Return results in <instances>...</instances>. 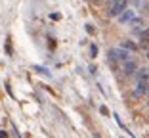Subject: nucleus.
I'll return each instance as SVG.
<instances>
[{"mask_svg": "<svg viewBox=\"0 0 149 138\" xmlns=\"http://www.w3.org/2000/svg\"><path fill=\"white\" fill-rule=\"evenodd\" d=\"M128 60H132L130 58V52L128 50H124V48H111L109 50V62L113 63V62H128Z\"/></svg>", "mask_w": 149, "mask_h": 138, "instance_id": "f257e3e1", "label": "nucleus"}, {"mask_svg": "<svg viewBox=\"0 0 149 138\" xmlns=\"http://www.w3.org/2000/svg\"><path fill=\"white\" fill-rule=\"evenodd\" d=\"M126 4H128V0H111L109 15H111V18H118V15L126 10Z\"/></svg>", "mask_w": 149, "mask_h": 138, "instance_id": "f03ea898", "label": "nucleus"}, {"mask_svg": "<svg viewBox=\"0 0 149 138\" xmlns=\"http://www.w3.org/2000/svg\"><path fill=\"white\" fill-rule=\"evenodd\" d=\"M149 92V77L145 73H141L140 81H138V88H136V96H141V94Z\"/></svg>", "mask_w": 149, "mask_h": 138, "instance_id": "7ed1b4c3", "label": "nucleus"}, {"mask_svg": "<svg viewBox=\"0 0 149 138\" xmlns=\"http://www.w3.org/2000/svg\"><path fill=\"white\" fill-rule=\"evenodd\" d=\"M134 71H138V62L128 60V62L123 63V73H124V75H132Z\"/></svg>", "mask_w": 149, "mask_h": 138, "instance_id": "20e7f679", "label": "nucleus"}, {"mask_svg": "<svg viewBox=\"0 0 149 138\" xmlns=\"http://www.w3.org/2000/svg\"><path fill=\"white\" fill-rule=\"evenodd\" d=\"M118 19H120V23H130L132 19H134V13H132V10H124V12L118 15Z\"/></svg>", "mask_w": 149, "mask_h": 138, "instance_id": "39448f33", "label": "nucleus"}, {"mask_svg": "<svg viewBox=\"0 0 149 138\" xmlns=\"http://www.w3.org/2000/svg\"><path fill=\"white\" fill-rule=\"evenodd\" d=\"M123 48H124V50H132V52H136V50H138V44H134L132 40H124V42H123Z\"/></svg>", "mask_w": 149, "mask_h": 138, "instance_id": "423d86ee", "label": "nucleus"}, {"mask_svg": "<svg viewBox=\"0 0 149 138\" xmlns=\"http://www.w3.org/2000/svg\"><path fill=\"white\" fill-rule=\"evenodd\" d=\"M90 52H92V58H96V56H97V46L92 44V46H90Z\"/></svg>", "mask_w": 149, "mask_h": 138, "instance_id": "0eeeda50", "label": "nucleus"}, {"mask_svg": "<svg viewBox=\"0 0 149 138\" xmlns=\"http://www.w3.org/2000/svg\"><path fill=\"white\" fill-rule=\"evenodd\" d=\"M140 35H141V39H149V29H145V31H141Z\"/></svg>", "mask_w": 149, "mask_h": 138, "instance_id": "6e6552de", "label": "nucleus"}, {"mask_svg": "<svg viewBox=\"0 0 149 138\" xmlns=\"http://www.w3.org/2000/svg\"><path fill=\"white\" fill-rule=\"evenodd\" d=\"M86 31L90 33V35H94V27H92V25H86Z\"/></svg>", "mask_w": 149, "mask_h": 138, "instance_id": "1a4fd4ad", "label": "nucleus"}, {"mask_svg": "<svg viewBox=\"0 0 149 138\" xmlns=\"http://www.w3.org/2000/svg\"><path fill=\"white\" fill-rule=\"evenodd\" d=\"M94 4H101V2H103V0H92Z\"/></svg>", "mask_w": 149, "mask_h": 138, "instance_id": "9d476101", "label": "nucleus"}, {"mask_svg": "<svg viewBox=\"0 0 149 138\" xmlns=\"http://www.w3.org/2000/svg\"><path fill=\"white\" fill-rule=\"evenodd\" d=\"M0 138H6V132H2V130H0Z\"/></svg>", "mask_w": 149, "mask_h": 138, "instance_id": "9b49d317", "label": "nucleus"}, {"mask_svg": "<svg viewBox=\"0 0 149 138\" xmlns=\"http://www.w3.org/2000/svg\"><path fill=\"white\" fill-rule=\"evenodd\" d=\"M147 58H149V50H147Z\"/></svg>", "mask_w": 149, "mask_h": 138, "instance_id": "f8f14e48", "label": "nucleus"}, {"mask_svg": "<svg viewBox=\"0 0 149 138\" xmlns=\"http://www.w3.org/2000/svg\"><path fill=\"white\" fill-rule=\"evenodd\" d=\"M147 106H149V100H147Z\"/></svg>", "mask_w": 149, "mask_h": 138, "instance_id": "ddd939ff", "label": "nucleus"}]
</instances>
